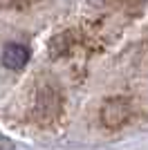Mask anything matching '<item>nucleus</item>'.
I'll list each match as a JSON object with an SVG mask.
<instances>
[{
  "instance_id": "7ed1b4c3",
  "label": "nucleus",
  "mask_w": 148,
  "mask_h": 150,
  "mask_svg": "<svg viewBox=\"0 0 148 150\" xmlns=\"http://www.w3.org/2000/svg\"><path fill=\"white\" fill-rule=\"evenodd\" d=\"M20 2H31V0H20Z\"/></svg>"
},
{
  "instance_id": "f03ea898",
  "label": "nucleus",
  "mask_w": 148,
  "mask_h": 150,
  "mask_svg": "<svg viewBox=\"0 0 148 150\" xmlns=\"http://www.w3.org/2000/svg\"><path fill=\"white\" fill-rule=\"evenodd\" d=\"M0 150H14V144L7 137H0Z\"/></svg>"
},
{
  "instance_id": "f257e3e1",
  "label": "nucleus",
  "mask_w": 148,
  "mask_h": 150,
  "mask_svg": "<svg viewBox=\"0 0 148 150\" xmlns=\"http://www.w3.org/2000/svg\"><path fill=\"white\" fill-rule=\"evenodd\" d=\"M27 61H29V50L20 43L7 45V50L2 52V63H5L9 69H20Z\"/></svg>"
}]
</instances>
